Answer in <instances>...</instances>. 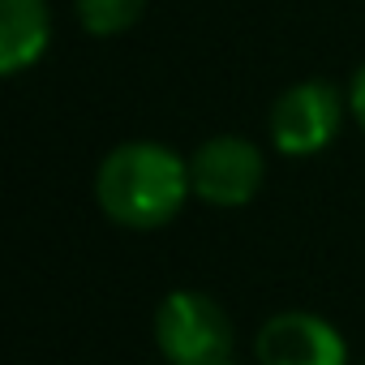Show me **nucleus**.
Wrapping results in <instances>:
<instances>
[{"label": "nucleus", "instance_id": "1", "mask_svg": "<svg viewBox=\"0 0 365 365\" xmlns=\"http://www.w3.org/2000/svg\"><path fill=\"white\" fill-rule=\"evenodd\" d=\"M190 185V159L159 142H120L95 172V198L120 228H163L180 215Z\"/></svg>", "mask_w": 365, "mask_h": 365}, {"label": "nucleus", "instance_id": "2", "mask_svg": "<svg viewBox=\"0 0 365 365\" xmlns=\"http://www.w3.org/2000/svg\"><path fill=\"white\" fill-rule=\"evenodd\" d=\"M155 344L168 365H232L237 335L224 305L207 292L180 288L155 309Z\"/></svg>", "mask_w": 365, "mask_h": 365}, {"label": "nucleus", "instance_id": "3", "mask_svg": "<svg viewBox=\"0 0 365 365\" xmlns=\"http://www.w3.org/2000/svg\"><path fill=\"white\" fill-rule=\"evenodd\" d=\"M267 176V159L254 142L220 133L190 155V185L211 207H245Z\"/></svg>", "mask_w": 365, "mask_h": 365}, {"label": "nucleus", "instance_id": "4", "mask_svg": "<svg viewBox=\"0 0 365 365\" xmlns=\"http://www.w3.org/2000/svg\"><path fill=\"white\" fill-rule=\"evenodd\" d=\"M344 120V99L327 82H297L271 108V142L279 155H318L335 142Z\"/></svg>", "mask_w": 365, "mask_h": 365}, {"label": "nucleus", "instance_id": "5", "mask_svg": "<svg viewBox=\"0 0 365 365\" xmlns=\"http://www.w3.org/2000/svg\"><path fill=\"white\" fill-rule=\"evenodd\" d=\"M254 352L262 365H348V344L344 335L305 309H288L262 322Z\"/></svg>", "mask_w": 365, "mask_h": 365}, {"label": "nucleus", "instance_id": "6", "mask_svg": "<svg viewBox=\"0 0 365 365\" xmlns=\"http://www.w3.org/2000/svg\"><path fill=\"white\" fill-rule=\"evenodd\" d=\"M52 39L48 0H0V73L18 78L31 69Z\"/></svg>", "mask_w": 365, "mask_h": 365}, {"label": "nucleus", "instance_id": "7", "mask_svg": "<svg viewBox=\"0 0 365 365\" xmlns=\"http://www.w3.org/2000/svg\"><path fill=\"white\" fill-rule=\"evenodd\" d=\"M73 9H78V22L91 35L108 39V35H125L142 18L146 0H73Z\"/></svg>", "mask_w": 365, "mask_h": 365}, {"label": "nucleus", "instance_id": "8", "mask_svg": "<svg viewBox=\"0 0 365 365\" xmlns=\"http://www.w3.org/2000/svg\"><path fill=\"white\" fill-rule=\"evenodd\" d=\"M348 108H352V120L361 125V133H365V65L352 73V86H348Z\"/></svg>", "mask_w": 365, "mask_h": 365}]
</instances>
